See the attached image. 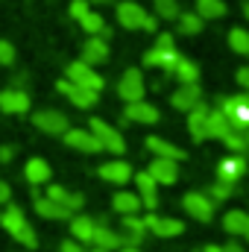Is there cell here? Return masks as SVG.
Here are the masks:
<instances>
[{"mask_svg":"<svg viewBox=\"0 0 249 252\" xmlns=\"http://www.w3.org/2000/svg\"><path fill=\"white\" fill-rule=\"evenodd\" d=\"M47 196L56 199V202H62L64 208H70L73 214L85 205V196H82V193H70V190L62 188V185H47Z\"/></svg>","mask_w":249,"mask_h":252,"instance_id":"29","label":"cell"},{"mask_svg":"<svg viewBox=\"0 0 249 252\" xmlns=\"http://www.w3.org/2000/svg\"><path fill=\"white\" fill-rule=\"evenodd\" d=\"M156 6V18L161 21H176L182 12H179V0H153Z\"/></svg>","mask_w":249,"mask_h":252,"instance_id":"36","label":"cell"},{"mask_svg":"<svg viewBox=\"0 0 249 252\" xmlns=\"http://www.w3.org/2000/svg\"><path fill=\"white\" fill-rule=\"evenodd\" d=\"M232 153H247L249 150V126H238L229 121V129H226V135L220 138Z\"/></svg>","mask_w":249,"mask_h":252,"instance_id":"26","label":"cell"},{"mask_svg":"<svg viewBox=\"0 0 249 252\" xmlns=\"http://www.w3.org/2000/svg\"><path fill=\"white\" fill-rule=\"evenodd\" d=\"M62 252H85V250H82V244H79V241H73V238H70V241H64V244H62Z\"/></svg>","mask_w":249,"mask_h":252,"instance_id":"42","label":"cell"},{"mask_svg":"<svg viewBox=\"0 0 249 252\" xmlns=\"http://www.w3.org/2000/svg\"><path fill=\"white\" fill-rule=\"evenodd\" d=\"M226 129H229V118L220 112V109H211L208 112V138H223L226 135Z\"/></svg>","mask_w":249,"mask_h":252,"instance_id":"33","label":"cell"},{"mask_svg":"<svg viewBox=\"0 0 249 252\" xmlns=\"http://www.w3.org/2000/svg\"><path fill=\"white\" fill-rule=\"evenodd\" d=\"M91 3H106V0H91Z\"/></svg>","mask_w":249,"mask_h":252,"instance_id":"50","label":"cell"},{"mask_svg":"<svg viewBox=\"0 0 249 252\" xmlns=\"http://www.w3.org/2000/svg\"><path fill=\"white\" fill-rule=\"evenodd\" d=\"M156 47H173V35H170V32H161V35L156 38Z\"/></svg>","mask_w":249,"mask_h":252,"instance_id":"43","label":"cell"},{"mask_svg":"<svg viewBox=\"0 0 249 252\" xmlns=\"http://www.w3.org/2000/svg\"><path fill=\"white\" fill-rule=\"evenodd\" d=\"M62 141L70 150H79V153H103V144L97 141V135L91 129H67Z\"/></svg>","mask_w":249,"mask_h":252,"instance_id":"12","label":"cell"},{"mask_svg":"<svg viewBox=\"0 0 249 252\" xmlns=\"http://www.w3.org/2000/svg\"><path fill=\"white\" fill-rule=\"evenodd\" d=\"M0 226H3L21 247H27V250H35V247H38L35 229L30 226V220L24 217V211H21L18 205H6V208L0 211Z\"/></svg>","mask_w":249,"mask_h":252,"instance_id":"1","label":"cell"},{"mask_svg":"<svg viewBox=\"0 0 249 252\" xmlns=\"http://www.w3.org/2000/svg\"><path fill=\"white\" fill-rule=\"evenodd\" d=\"M15 158V147H0V161H12Z\"/></svg>","mask_w":249,"mask_h":252,"instance_id":"44","label":"cell"},{"mask_svg":"<svg viewBox=\"0 0 249 252\" xmlns=\"http://www.w3.org/2000/svg\"><path fill=\"white\" fill-rule=\"evenodd\" d=\"M9 199H12V188L0 179V205H9Z\"/></svg>","mask_w":249,"mask_h":252,"instance_id":"40","label":"cell"},{"mask_svg":"<svg viewBox=\"0 0 249 252\" xmlns=\"http://www.w3.org/2000/svg\"><path fill=\"white\" fill-rule=\"evenodd\" d=\"M88 252H109V250H103V247H91Z\"/></svg>","mask_w":249,"mask_h":252,"instance_id":"48","label":"cell"},{"mask_svg":"<svg viewBox=\"0 0 249 252\" xmlns=\"http://www.w3.org/2000/svg\"><path fill=\"white\" fill-rule=\"evenodd\" d=\"M35 211H38V217H44V220H70V217H73L70 208H64L62 202H56V199H50V196H38V190H35Z\"/></svg>","mask_w":249,"mask_h":252,"instance_id":"20","label":"cell"},{"mask_svg":"<svg viewBox=\"0 0 249 252\" xmlns=\"http://www.w3.org/2000/svg\"><path fill=\"white\" fill-rule=\"evenodd\" d=\"M118 21L124 30H147V32H156L158 21L153 15H147V9L141 3H132V0H124L118 3Z\"/></svg>","mask_w":249,"mask_h":252,"instance_id":"2","label":"cell"},{"mask_svg":"<svg viewBox=\"0 0 249 252\" xmlns=\"http://www.w3.org/2000/svg\"><path fill=\"white\" fill-rule=\"evenodd\" d=\"M244 15H247V18H249V3H247V6H244Z\"/></svg>","mask_w":249,"mask_h":252,"instance_id":"49","label":"cell"},{"mask_svg":"<svg viewBox=\"0 0 249 252\" xmlns=\"http://www.w3.org/2000/svg\"><path fill=\"white\" fill-rule=\"evenodd\" d=\"M205 193H208V196L214 199V205H217V202H226V199L235 193V185H232V182L217 179V182H211V185H208V190H205Z\"/></svg>","mask_w":249,"mask_h":252,"instance_id":"37","label":"cell"},{"mask_svg":"<svg viewBox=\"0 0 249 252\" xmlns=\"http://www.w3.org/2000/svg\"><path fill=\"white\" fill-rule=\"evenodd\" d=\"M193 252H223V247H217V244H205V247H199V250Z\"/></svg>","mask_w":249,"mask_h":252,"instance_id":"45","label":"cell"},{"mask_svg":"<svg viewBox=\"0 0 249 252\" xmlns=\"http://www.w3.org/2000/svg\"><path fill=\"white\" fill-rule=\"evenodd\" d=\"M79 27L88 32V35H103V38H109L112 32H109V27H106V18L100 15V12H88L82 21H79Z\"/></svg>","mask_w":249,"mask_h":252,"instance_id":"30","label":"cell"},{"mask_svg":"<svg viewBox=\"0 0 249 252\" xmlns=\"http://www.w3.org/2000/svg\"><path fill=\"white\" fill-rule=\"evenodd\" d=\"M88 12H91V0H70V18L73 21H82Z\"/></svg>","mask_w":249,"mask_h":252,"instance_id":"38","label":"cell"},{"mask_svg":"<svg viewBox=\"0 0 249 252\" xmlns=\"http://www.w3.org/2000/svg\"><path fill=\"white\" fill-rule=\"evenodd\" d=\"M135 185H138V196H141L144 208H147V211H156V208H158V190H156L158 182L150 176V170L135 173Z\"/></svg>","mask_w":249,"mask_h":252,"instance_id":"19","label":"cell"},{"mask_svg":"<svg viewBox=\"0 0 249 252\" xmlns=\"http://www.w3.org/2000/svg\"><path fill=\"white\" fill-rule=\"evenodd\" d=\"M15 56H18L15 53V44H9L6 38H0V64H6V67L15 64Z\"/></svg>","mask_w":249,"mask_h":252,"instance_id":"39","label":"cell"},{"mask_svg":"<svg viewBox=\"0 0 249 252\" xmlns=\"http://www.w3.org/2000/svg\"><path fill=\"white\" fill-rule=\"evenodd\" d=\"M176 24H179V32L182 35H196V32H202V18L196 15V12H182L179 18H176Z\"/></svg>","mask_w":249,"mask_h":252,"instance_id":"34","label":"cell"},{"mask_svg":"<svg viewBox=\"0 0 249 252\" xmlns=\"http://www.w3.org/2000/svg\"><path fill=\"white\" fill-rule=\"evenodd\" d=\"M88 129L97 135V141L103 144V150H109V153H115V156H124L126 153V138L121 135V129H115L112 124H106V121H100V118H91Z\"/></svg>","mask_w":249,"mask_h":252,"instance_id":"3","label":"cell"},{"mask_svg":"<svg viewBox=\"0 0 249 252\" xmlns=\"http://www.w3.org/2000/svg\"><path fill=\"white\" fill-rule=\"evenodd\" d=\"M112 208L126 217V214H141V211H144V202H141V196L132 193V190H118V193L112 196Z\"/></svg>","mask_w":249,"mask_h":252,"instance_id":"28","label":"cell"},{"mask_svg":"<svg viewBox=\"0 0 249 252\" xmlns=\"http://www.w3.org/2000/svg\"><path fill=\"white\" fill-rule=\"evenodd\" d=\"M118 252H144V250H141V247H121Z\"/></svg>","mask_w":249,"mask_h":252,"instance_id":"47","label":"cell"},{"mask_svg":"<svg viewBox=\"0 0 249 252\" xmlns=\"http://www.w3.org/2000/svg\"><path fill=\"white\" fill-rule=\"evenodd\" d=\"M124 118H126V121H132V124L153 126V124H158L161 112H158V109H156L153 103H147V100H135V103H126Z\"/></svg>","mask_w":249,"mask_h":252,"instance_id":"13","label":"cell"},{"mask_svg":"<svg viewBox=\"0 0 249 252\" xmlns=\"http://www.w3.org/2000/svg\"><path fill=\"white\" fill-rule=\"evenodd\" d=\"M82 62L97 67V64L109 62V41L103 35H88L82 44Z\"/></svg>","mask_w":249,"mask_h":252,"instance_id":"16","label":"cell"},{"mask_svg":"<svg viewBox=\"0 0 249 252\" xmlns=\"http://www.w3.org/2000/svg\"><path fill=\"white\" fill-rule=\"evenodd\" d=\"M144 147L153 153V156H161V158H173V161H185L187 153L182 147H176L173 141H167V138H158V135H150L147 141H144Z\"/></svg>","mask_w":249,"mask_h":252,"instance_id":"17","label":"cell"},{"mask_svg":"<svg viewBox=\"0 0 249 252\" xmlns=\"http://www.w3.org/2000/svg\"><path fill=\"white\" fill-rule=\"evenodd\" d=\"M132 176H135V173H132V164H129V161H124V158L100 164V179H106L109 185H126Z\"/></svg>","mask_w":249,"mask_h":252,"instance_id":"18","label":"cell"},{"mask_svg":"<svg viewBox=\"0 0 249 252\" xmlns=\"http://www.w3.org/2000/svg\"><path fill=\"white\" fill-rule=\"evenodd\" d=\"M244 173H247V158H244V153H235V156H226V158H220V164H217V179H223V182H238V179H244Z\"/></svg>","mask_w":249,"mask_h":252,"instance_id":"14","label":"cell"},{"mask_svg":"<svg viewBox=\"0 0 249 252\" xmlns=\"http://www.w3.org/2000/svg\"><path fill=\"white\" fill-rule=\"evenodd\" d=\"M182 208H185L193 220H199V223H211L217 205H214V199H211L208 193H202V190H187L185 196H182Z\"/></svg>","mask_w":249,"mask_h":252,"instance_id":"4","label":"cell"},{"mask_svg":"<svg viewBox=\"0 0 249 252\" xmlns=\"http://www.w3.org/2000/svg\"><path fill=\"white\" fill-rule=\"evenodd\" d=\"M223 229H226L229 235H235V238L249 241V214L244 208H232V211L223 217Z\"/></svg>","mask_w":249,"mask_h":252,"instance_id":"24","label":"cell"},{"mask_svg":"<svg viewBox=\"0 0 249 252\" xmlns=\"http://www.w3.org/2000/svg\"><path fill=\"white\" fill-rule=\"evenodd\" d=\"M91 247H103V250H109V252H118L121 247H124V232H115V229L97 223V232H94Z\"/></svg>","mask_w":249,"mask_h":252,"instance_id":"27","label":"cell"},{"mask_svg":"<svg viewBox=\"0 0 249 252\" xmlns=\"http://www.w3.org/2000/svg\"><path fill=\"white\" fill-rule=\"evenodd\" d=\"M196 15L202 21H214L226 15V3L223 0H196Z\"/></svg>","mask_w":249,"mask_h":252,"instance_id":"32","label":"cell"},{"mask_svg":"<svg viewBox=\"0 0 249 252\" xmlns=\"http://www.w3.org/2000/svg\"><path fill=\"white\" fill-rule=\"evenodd\" d=\"M118 94H121L124 103L144 100V94H147V82H144V73H141L138 67L124 70V76H121V82H118Z\"/></svg>","mask_w":249,"mask_h":252,"instance_id":"6","label":"cell"},{"mask_svg":"<svg viewBox=\"0 0 249 252\" xmlns=\"http://www.w3.org/2000/svg\"><path fill=\"white\" fill-rule=\"evenodd\" d=\"M179 59V53H176V47H153V50H147V56H144V64L147 67H161V70H173V64Z\"/></svg>","mask_w":249,"mask_h":252,"instance_id":"22","label":"cell"},{"mask_svg":"<svg viewBox=\"0 0 249 252\" xmlns=\"http://www.w3.org/2000/svg\"><path fill=\"white\" fill-rule=\"evenodd\" d=\"M150 176L158 182V185H173L176 179H179V161H173V158H161V156H156L153 161H150Z\"/></svg>","mask_w":249,"mask_h":252,"instance_id":"15","label":"cell"},{"mask_svg":"<svg viewBox=\"0 0 249 252\" xmlns=\"http://www.w3.org/2000/svg\"><path fill=\"white\" fill-rule=\"evenodd\" d=\"M238 85H241L244 91H249V67H241V70H238Z\"/></svg>","mask_w":249,"mask_h":252,"instance_id":"41","label":"cell"},{"mask_svg":"<svg viewBox=\"0 0 249 252\" xmlns=\"http://www.w3.org/2000/svg\"><path fill=\"white\" fill-rule=\"evenodd\" d=\"M170 73L179 79V85H182V82H196V79H199V67H196V62H190V59H185V56L176 59V64H173Z\"/></svg>","mask_w":249,"mask_h":252,"instance_id":"31","label":"cell"},{"mask_svg":"<svg viewBox=\"0 0 249 252\" xmlns=\"http://www.w3.org/2000/svg\"><path fill=\"white\" fill-rule=\"evenodd\" d=\"M144 223H147V232H153L156 238H179L185 232L182 220H176V217H158L156 211H150L144 217Z\"/></svg>","mask_w":249,"mask_h":252,"instance_id":"9","label":"cell"},{"mask_svg":"<svg viewBox=\"0 0 249 252\" xmlns=\"http://www.w3.org/2000/svg\"><path fill=\"white\" fill-rule=\"evenodd\" d=\"M229 47L238 56H249V30H244V27L229 30Z\"/></svg>","mask_w":249,"mask_h":252,"instance_id":"35","label":"cell"},{"mask_svg":"<svg viewBox=\"0 0 249 252\" xmlns=\"http://www.w3.org/2000/svg\"><path fill=\"white\" fill-rule=\"evenodd\" d=\"M202 103V88L196 85V82H182L173 94H170V106L176 109V112H190V109H196Z\"/></svg>","mask_w":249,"mask_h":252,"instance_id":"11","label":"cell"},{"mask_svg":"<svg viewBox=\"0 0 249 252\" xmlns=\"http://www.w3.org/2000/svg\"><path fill=\"white\" fill-rule=\"evenodd\" d=\"M94 232H97V220L94 217H88V214H73L70 217V235H73V241L91 244L94 241Z\"/></svg>","mask_w":249,"mask_h":252,"instance_id":"23","label":"cell"},{"mask_svg":"<svg viewBox=\"0 0 249 252\" xmlns=\"http://www.w3.org/2000/svg\"><path fill=\"white\" fill-rule=\"evenodd\" d=\"M64 79H70L73 85H82V88H91V91H103V76L91 67V64H85L82 59L79 62H70L67 64V70H64Z\"/></svg>","mask_w":249,"mask_h":252,"instance_id":"5","label":"cell"},{"mask_svg":"<svg viewBox=\"0 0 249 252\" xmlns=\"http://www.w3.org/2000/svg\"><path fill=\"white\" fill-rule=\"evenodd\" d=\"M32 126L41 129V132H47V135H64L70 129L67 115H62L59 109H41V112H35L32 115Z\"/></svg>","mask_w":249,"mask_h":252,"instance_id":"8","label":"cell"},{"mask_svg":"<svg viewBox=\"0 0 249 252\" xmlns=\"http://www.w3.org/2000/svg\"><path fill=\"white\" fill-rule=\"evenodd\" d=\"M30 106H32V100H30V94L24 91V88H3L0 91V112L3 115H27L30 112Z\"/></svg>","mask_w":249,"mask_h":252,"instance_id":"10","label":"cell"},{"mask_svg":"<svg viewBox=\"0 0 249 252\" xmlns=\"http://www.w3.org/2000/svg\"><path fill=\"white\" fill-rule=\"evenodd\" d=\"M247 94H249V91H247Z\"/></svg>","mask_w":249,"mask_h":252,"instance_id":"51","label":"cell"},{"mask_svg":"<svg viewBox=\"0 0 249 252\" xmlns=\"http://www.w3.org/2000/svg\"><path fill=\"white\" fill-rule=\"evenodd\" d=\"M208 106L205 103H199L196 109H190L187 112V132H190V138L193 141H205L208 138Z\"/></svg>","mask_w":249,"mask_h":252,"instance_id":"21","label":"cell"},{"mask_svg":"<svg viewBox=\"0 0 249 252\" xmlns=\"http://www.w3.org/2000/svg\"><path fill=\"white\" fill-rule=\"evenodd\" d=\"M223 252H247V247H241V244H226Z\"/></svg>","mask_w":249,"mask_h":252,"instance_id":"46","label":"cell"},{"mask_svg":"<svg viewBox=\"0 0 249 252\" xmlns=\"http://www.w3.org/2000/svg\"><path fill=\"white\" fill-rule=\"evenodd\" d=\"M56 88L62 91L64 97L76 106V109H94L97 100H100V91H91V88H82V85H73L70 79H59Z\"/></svg>","mask_w":249,"mask_h":252,"instance_id":"7","label":"cell"},{"mask_svg":"<svg viewBox=\"0 0 249 252\" xmlns=\"http://www.w3.org/2000/svg\"><path fill=\"white\" fill-rule=\"evenodd\" d=\"M24 176H27V182H30V185H47V182H50V176H53V170H50L47 158L35 156V158H30V161H27Z\"/></svg>","mask_w":249,"mask_h":252,"instance_id":"25","label":"cell"}]
</instances>
